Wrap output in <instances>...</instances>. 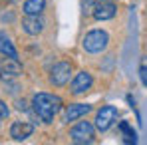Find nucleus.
Instances as JSON below:
<instances>
[{"label": "nucleus", "instance_id": "nucleus-1", "mask_svg": "<svg viewBox=\"0 0 147 145\" xmlns=\"http://www.w3.org/2000/svg\"><path fill=\"white\" fill-rule=\"evenodd\" d=\"M32 105H34V111L38 113V117L44 123H50L54 119V115L62 109V99L52 94H36L32 99Z\"/></svg>", "mask_w": 147, "mask_h": 145}, {"label": "nucleus", "instance_id": "nucleus-2", "mask_svg": "<svg viewBox=\"0 0 147 145\" xmlns=\"http://www.w3.org/2000/svg\"><path fill=\"white\" fill-rule=\"evenodd\" d=\"M82 44H84V50L90 52V54H101L109 44V36H107L105 30H92V32L86 34Z\"/></svg>", "mask_w": 147, "mask_h": 145}, {"label": "nucleus", "instance_id": "nucleus-3", "mask_svg": "<svg viewBox=\"0 0 147 145\" xmlns=\"http://www.w3.org/2000/svg\"><path fill=\"white\" fill-rule=\"evenodd\" d=\"M119 117V111L115 105H103L96 115V129L99 131H107Z\"/></svg>", "mask_w": 147, "mask_h": 145}, {"label": "nucleus", "instance_id": "nucleus-4", "mask_svg": "<svg viewBox=\"0 0 147 145\" xmlns=\"http://www.w3.org/2000/svg\"><path fill=\"white\" fill-rule=\"evenodd\" d=\"M94 133H96V127L90 121H80L70 131L74 143H94Z\"/></svg>", "mask_w": 147, "mask_h": 145}, {"label": "nucleus", "instance_id": "nucleus-5", "mask_svg": "<svg viewBox=\"0 0 147 145\" xmlns=\"http://www.w3.org/2000/svg\"><path fill=\"white\" fill-rule=\"evenodd\" d=\"M22 74V64L18 62V58H0V78L4 82L12 80V78H18Z\"/></svg>", "mask_w": 147, "mask_h": 145}, {"label": "nucleus", "instance_id": "nucleus-6", "mask_svg": "<svg viewBox=\"0 0 147 145\" xmlns=\"http://www.w3.org/2000/svg\"><path fill=\"white\" fill-rule=\"evenodd\" d=\"M70 76H72V66L68 62H58L50 72V84L52 86H66L70 82Z\"/></svg>", "mask_w": 147, "mask_h": 145}, {"label": "nucleus", "instance_id": "nucleus-7", "mask_svg": "<svg viewBox=\"0 0 147 145\" xmlns=\"http://www.w3.org/2000/svg\"><path fill=\"white\" fill-rule=\"evenodd\" d=\"M92 14H94L96 20L103 22V20H111V18L117 14V8H115V4H113L111 0H103V2H99V4L94 6Z\"/></svg>", "mask_w": 147, "mask_h": 145}, {"label": "nucleus", "instance_id": "nucleus-8", "mask_svg": "<svg viewBox=\"0 0 147 145\" xmlns=\"http://www.w3.org/2000/svg\"><path fill=\"white\" fill-rule=\"evenodd\" d=\"M92 86H94L92 74L90 72H80V74H76V78L72 80V94H76V96L86 94Z\"/></svg>", "mask_w": 147, "mask_h": 145}, {"label": "nucleus", "instance_id": "nucleus-9", "mask_svg": "<svg viewBox=\"0 0 147 145\" xmlns=\"http://www.w3.org/2000/svg\"><path fill=\"white\" fill-rule=\"evenodd\" d=\"M32 133H34V125L28 123V121H14L12 127H10V137L16 139V141H24Z\"/></svg>", "mask_w": 147, "mask_h": 145}, {"label": "nucleus", "instance_id": "nucleus-10", "mask_svg": "<svg viewBox=\"0 0 147 145\" xmlns=\"http://www.w3.org/2000/svg\"><path fill=\"white\" fill-rule=\"evenodd\" d=\"M22 28H24L26 34L38 36V34L44 30V20L40 18V14H38V16H26L24 20H22Z\"/></svg>", "mask_w": 147, "mask_h": 145}, {"label": "nucleus", "instance_id": "nucleus-11", "mask_svg": "<svg viewBox=\"0 0 147 145\" xmlns=\"http://www.w3.org/2000/svg\"><path fill=\"white\" fill-rule=\"evenodd\" d=\"M92 107L88 103H72L68 109H66V121H76L80 117H84Z\"/></svg>", "mask_w": 147, "mask_h": 145}, {"label": "nucleus", "instance_id": "nucleus-12", "mask_svg": "<svg viewBox=\"0 0 147 145\" xmlns=\"http://www.w3.org/2000/svg\"><path fill=\"white\" fill-rule=\"evenodd\" d=\"M46 8V0H26L24 4V14L26 16H38Z\"/></svg>", "mask_w": 147, "mask_h": 145}, {"label": "nucleus", "instance_id": "nucleus-13", "mask_svg": "<svg viewBox=\"0 0 147 145\" xmlns=\"http://www.w3.org/2000/svg\"><path fill=\"white\" fill-rule=\"evenodd\" d=\"M0 54L2 56H10V58H18V52L14 48V44L6 36H0Z\"/></svg>", "mask_w": 147, "mask_h": 145}, {"label": "nucleus", "instance_id": "nucleus-14", "mask_svg": "<svg viewBox=\"0 0 147 145\" xmlns=\"http://www.w3.org/2000/svg\"><path fill=\"white\" fill-rule=\"evenodd\" d=\"M119 129H121L123 133H125V139H123L125 143H135V141H137V135H135V131L129 127V123L121 121V123H119Z\"/></svg>", "mask_w": 147, "mask_h": 145}, {"label": "nucleus", "instance_id": "nucleus-15", "mask_svg": "<svg viewBox=\"0 0 147 145\" xmlns=\"http://www.w3.org/2000/svg\"><path fill=\"white\" fill-rule=\"evenodd\" d=\"M8 113H10V109H8V105L0 99V119H4V117H8Z\"/></svg>", "mask_w": 147, "mask_h": 145}, {"label": "nucleus", "instance_id": "nucleus-16", "mask_svg": "<svg viewBox=\"0 0 147 145\" xmlns=\"http://www.w3.org/2000/svg\"><path fill=\"white\" fill-rule=\"evenodd\" d=\"M139 78H141V84L147 86V64L141 66V70H139Z\"/></svg>", "mask_w": 147, "mask_h": 145}, {"label": "nucleus", "instance_id": "nucleus-17", "mask_svg": "<svg viewBox=\"0 0 147 145\" xmlns=\"http://www.w3.org/2000/svg\"><path fill=\"white\" fill-rule=\"evenodd\" d=\"M94 6H96V4H94L92 0H86V2H84V14H92Z\"/></svg>", "mask_w": 147, "mask_h": 145}, {"label": "nucleus", "instance_id": "nucleus-18", "mask_svg": "<svg viewBox=\"0 0 147 145\" xmlns=\"http://www.w3.org/2000/svg\"><path fill=\"white\" fill-rule=\"evenodd\" d=\"M16 107H18L20 111H28V105H26V101H16Z\"/></svg>", "mask_w": 147, "mask_h": 145}]
</instances>
